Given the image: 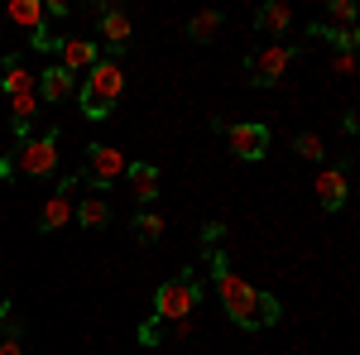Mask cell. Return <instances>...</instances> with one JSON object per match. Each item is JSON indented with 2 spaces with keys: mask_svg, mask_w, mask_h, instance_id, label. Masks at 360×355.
Listing matches in <instances>:
<instances>
[{
  "mask_svg": "<svg viewBox=\"0 0 360 355\" xmlns=\"http://www.w3.org/2000/svg\"><path fill=\"white\" fill-rule=\"evenodd\" d=\"M120 173H125V154H120V149H111V144H91V149H86V173L82 178L96 192H106Z\"/></svg>",
  "mask_w": 360,
  "mask_h": 355,
  "instance_id": "52a82bcc",
  "label": "cell"
},
{
  "mask_svg": "<svg viewBox=\"0 0 360 355\" xmlns=\"http://www.w3.org/2000/svg\"><path fill=\"white\" fill-rule=\"evenodd\" d=\"M72 217L82 221L86 231H101V226L111 221V207H106L101 197H86V202H82V207H77V212H72Z\"/></svg>",
  "mask_w": 360,
  "mask_h": 355,
  "instance_id": "e0dca14e",
  "label": "cell"
},
{
  "mask_svg": "<svg viewBox=\"0 0 360 355\" xmlns=\"http://www.w3.org/2000/svg\"><path fill=\"white\" fill-rule=\"evenodd\" d=\"M10 110H15V125H34L39 96H34V91H25V96H10Z\"/></svg>",
  "mask_w": 360,
  "mask_h": 355,
  "instance_id": "44dd1931",
  "label": "cell"
},
{
  "mask_svg": "<svg viewBox=\"0 0 360 355\" xmlns=\"http://www.w3.org/2000/svg\"><path fill=\"white\" fill-rule=\"evenodd\" d=\"M68 221H72V202H68V192H53V197L44 202V212H39V231L53 235V231H63Z\"/></svg>",
  "mask_w": 360,
  "mask_h": 355,
  "instance_id": "4fadbf2b",
  "label": "cell"
},
{
  "mask_svg": "<svg viewBox=\"0 0 360 355\" xmlns=\"http://www.w3.org/2000/svg\"><path fill=\"white\" fill-rule=\"evenodd\" d=\"M58 168V130H44V135H29L20 139V149L10 159H0V173L5 178H49Z\"/></svg>",
  "mask_w": 360,
  "mask_h": 355,
  "instance_id": "3957f363",
  "label": "cell"
},
{
  "mask_svg": "<svg viewBox=\"0 0 360 355\" xmlns=\"http://www.w3.org/2000/svg\"><path fill=\"white\" fill-rule=\"evenodd\" d=\"M217 29H221V15H217V10H202V15H193V25H188V39L207 44V39H212Z\"/></svg>",
  "mask_w": 360,
  "mask_h": 355,
  "instance_id": "ac0fdd59",
  "label": "cell"
},
{
  "mask_svg": "<svg viewBox=\"0 0 360 355\" xmlns=\"http://www.w3.org/2000/svg\"><path fill=\"white\" fill-rule=\"evenodd\" d=\"M101 63V49L91 44V39H63V49H58V67H68L72 77L77 72H91Z\"/></svg>",
  "mask_w": 360,
  "mask_h": 355,
  "instance_id": "ba28073f",
  "label": "cell"
},
{
  "mask_svg": "<svg viewBox=\"0 0 360 355\" xmlns=\"http://www.w3.org/2000/svg\"><path fill=\"white\" fill-rule=\"evenodd\" d=\"M312 34H317V39H332L336 49H346V53H351V49H356V44H360L356 25H351V29H327V25H317V29H312Z\"/></svg>",
  "mask_w": 360,
  "mask_h": 355,
  "instance_id": "ffe728a7",
  "label": "cell"
},
{
  "mask_svg": "<svg viewBox=\"0 0 360 355\" xmlns=\"http://www.w3.org/2000/svg\"><path fill=\"white\" fill-rule=\"evenodd\" d=\"M0 86H5V96H25V91H34V72L25 67L20 53H10L5 63H0Z\"/></svg>",
  "mask_w": 360,
  "mask_h": 355,
  "instance_id": "7c38bea8",
  "label": "cell"
},
{
  "mask_svg": "<svg viewBox=\"0 0 360 355\" xmlns=\"http://www.w3.org/2000/svg\"><path fill=\"white\" fill-rule=\"evenodd\" d=\"M217 293H221V307H226V317L236 322V327H245V331H255V327H274L278 322V298H269V293H259L255 283H245L240 273H217Z\"/></svg>",
  "mask_w": 360,
  "mask_h": 355,
  "instance_id": "6da1fadb",
  "label": "cell"
},
{
  "mask_svg": "<svg viewBox=\"0 0 360 355\" xmlns=\"http://www.w3.org/2000/svg\"><path fill=\"white\" fill-rule=\"evenodd\" d=\"M34 49H44V53H58V49H63V39H58L49 25H39V29H34Z\"/></svg>",
  "mask_w": 360,
  "mask_h": 355,
  "instance_id": "603a6c76",
  "label": "cell"
},
{
  "mask_svg": "<svg viewBox=\"0 0 360 355\" xmlns=\"http://www.w3.org/2000/svg\"><path fill=\"white\" fill-rule=\"evenodd\" d=\"M197 298H202V283H197L193 273L159 283V293H154V322H183L197 307Z\"/></svg>",
  "mask_w": 360,
  "mask_h": 355,
  "instance_id": "277c9868",
  "label": "cell"
},
{
  "mask_svg": "<svg viewBox=\"0 0 360 355\" xmlns=\"http://www.w3.org/2000/svg\"><path fill=\"white\" fill-rule=\"evenodd\" d=\"M346 197H351L346 168H322V173H317V202H322L327 212H341V207H346Z\"/></svg>",
  "mask_w": 360,
  "mask_h": 355,
  "instance_id": "30bf717a",
  "label": "cell"
},
{
  "mask_svg": "<svg viewBox=\"0 0 360 355\" xmlns=\"http://www.w3.org/2000/svg\"><path fill=\"white\" fill-rule=\"evenodd\" d=\"M255 25L264 29V34H283V29L293 25V10H288V5H264V10L255 15Z\"/></svg>",
  "mask_w": 360,
  "mask_h": 355,
  "instance_id": "2e32d148",
  "label": "cell"
},
{
  "mask_svg": "<svg viewBox=\"0 0 360 355\" xmlns=\"http://www.w3.org/2000/svg\"><path fill=\"white\" fill-rule=\"evenodd\" d=\"M10 20L34 34V29L44 25V5H39V0H10Z\"/></svg>",
  "mask_w": 360,
  "mask_h": 355,
  "instance_id": "9a60e30c",
  "label": "cell"
},
{
  "mask_svg": "<svg viewBox=\"0 0 360 355\" xmlns=\"http://www.w3.org/2000/svg\"><path fill=\"white\" fill-rule=\"evenodd\" d=\"M135 235L144 240V245H154V240L164 235V217H154V212H139V217H135Z\"/></svg>",
  "mask_w": 360,
  "mask_h": 355,
  "instance_id": "d6986e66",
  "label": "cell"
},
{
  "mask_svg": "<svg viewBox=\"0 0 360 355\" xmlns=\"http://www.w3.org/2000/svg\"><path fill=\"white\" fill-rule=\"evenodd\" d=\"M91 15H96V25H101V39L120 53V49L130 44V15H125V10H115V5H96Z\"/></svg>",
  "mask_w": 360,
  "mask_h": 355,
  "instance_id": "9c48e42d",
  "label": "cell"
},
{
  "mask_svg": "<svg viewBox=\"0 0 360 355\" xmlns=\"http://www.w3.org/2000/svg\"><path fill=\"white\" fill-rule=\"evenodd\" d=\"M351 15H356L351 0H332V25L336 29H351ZM332 25H327V29H332Z\"/></svg>",
  "mask_w": 360,
  "mask_h": 355,
  "instance_id": "cb8c5ba5",
  "label": "cell"
},
{
  "mask_svg": "<svg viewBox=\"0 0 360 355\" xmlns=\"http://www.w3.org/2000/svg\"><path fill=\"white\" fill-rule=\"evenodd\" d=\"M226 144L240 164H259L269 154V130L259 120H240V125H226Z\"/></svg>",
  "mask_w": 360,
  "mask_h": 355,
  "instance_id": "8992f818",
  "label": "cell"
},
{
  "mask_svg": "<svg viewBox=\"0 0 360 355\" xmlns=\"http://www.w3.org/2000/svg\"><path fill=\"white\" fill-rule=\"evenodd\" d=\"M0 355H25V331H20V322H10V331L0 336Z\"/></svg>",
  "mask_w": 360,
  "mask_h": 355,
  "instance_id": "7402d4cb",
  "label": "cell"
},
{
  "mask_svg": "<svg viewBox=\"0 0 360 355\" xmlns=\"http://www.w3.org/2000/svg\"><path fill=\"white\" fill-rule=\"evenodd\" d=\"M120 91H125V67H120L115 58H101V63L86 72V86L77 91L82 115L86 120H111V106L120 101Z\"/></svg>",
  "mask_w": 360,
  "mask_h": 355,
  "instance_id": "7a4b0ae2",
  "label": "cell"
},
{
  "mask_svg": "<svg viewBox=\"0 0 360 355\" xmlns=\"http://www.w3.org/2000/svg\"><path fill=\"white\" fill-rule=\"evenodd\" d=\"M34 82H39V91H34V96H44V101H68V96H72V91H77V77H72V72H68V67H44V72H39V77H34Z\"/></svg>",
  "mask_w": 360,
  "mask_h": 355,
  "instance_id": "8fae6325",
  "label": "cell"
},
{
  "mask_svg": "<svg viewBox=\"0 0 360 355\" xmlns=\"http://www.w3.org/2000/svg\"><path fill=\"white\" fill-rule=\"evenodd\" d=\"M293 44H264V49H255V53L245 58V72L255 86H274L288 67H293Z\"/></svg>",
  "mask_w": 360,
  "mask_h": 355,
  "instance_id": "5b68a950",
  "label": "cell"
},
{
  "mask_svg": "<svg viewBox=\"0 0 360 355\" xmlns=\"http://www.w3.org/2000/svg\"><path fill=\"white\" fill-rule=\"evenodd\" d=\"M10 317V298H5V288H0V322Z\"/></svg>",
  "mask_w": 360,
  "mask_h": 355,
  "instance_id": "4316f807",
  "label": "cell"
},
{
  "mask_svg": "<svg viewBox=\"0 0 360 355\" xmlns=\"http://www.w3.org/2000/svg\"><path fill=\"white\" fill-rule=\"evenodd\" d=\"M202 240H207V245H221V240H226V226H221V221H207V226H202Z\"/></svg>",
  "mask_w": 360,
  "mask_h": 355,
  "instance_id": "484cf974",
  "label": "cell"
},
{
  "mask_svg": "<svg viewBox=\"0 0 360 355\" xmlns=\"http://www.w3.org/2000/svg\"><path fill=\"white\" fill-rule=\"evenodd\" d=\"M125 173H130V188H135L139 202H154L159 197V168L154 164H130Z\"/></svg>",
  "mask_w": 360,
  "mask_h": 355,
  "instance_id": "5bb4252c",
  "label": "cell"
},
{
  "mask_svg": "<svg viewBox=\"0 0 360 355\" xmlns=\"http://www.w3.org/2000/svg\"><path fill=\"white\" fill-rule=\"evenodd\" d=\"M298 154H303V159H322V139L317 135H298Z\"/></svg>",
  "mask_w": 360,
  "mask_h": 355,
  "instance_id": "d4e9b609",
  "label": "cell"
}]
</instances>
